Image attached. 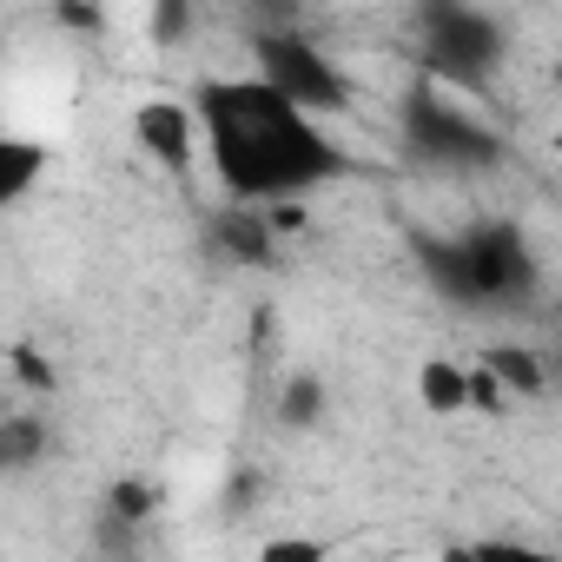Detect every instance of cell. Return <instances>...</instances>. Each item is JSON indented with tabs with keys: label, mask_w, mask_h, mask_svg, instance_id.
<instances>
[{
	"label": "cell",
	"mask_w": 562,
	"mask_h": 562,
	"mask_svg": "<svg viewBox=\"0 0 562 562\" xmlns=\"http://www.w3.org/2000/svg\"><path fill=\"white\" fill-rule=\"evenodd\" d=\"M199 153L212 159L232 205H285L351 172L345 146L318 126V113L251 80H205L192 100Z\"/></svg>",
	"instance_id": "obj_1"
},
{
	"label": "cell",
	"mask_w": 562,
	"mask_h": 562,
	"mask_svg": "<svg viewBox=\"0 0 562 562\" xmlns=\"http://www.w3.org/2000/svg\"><path fill=\"white\" fill-rule=\"evenodd\" d=\"M47 172V146L41 139H14V133H0V212H14Z\"/></svg>",
	"instance_id": "obj_7"
},
{
	"label": "cell",
	"mask_w": 562,
	"mask_h": 562,
	"mask_svg": "<svg viewBox=\"0 0 562 562\" xmlns=\"http://www.w3.org/2000/svg\"><path fill=\"white\" fill-rule=\"evenodd\" d=\"M251 60H258V80H265L271 93H285L292 106H305V113H318V120H325V113H345V100H351L338 60H331L312 34H299L292 21L251 34Z\"/></svg>",
	"instance_id": "obj_5"
},
{
	"label": "cell",
	"mask_w": 562,
	"mask_h": 562,
	"mask_svg": "<svg viewBox=\"0 0 562 562\" xmlns=\"http://www.w3.org/2000/svg\"><path fill=\"white\" fill-rule=\"evenodd\" d=\"M218 238L232 245V258H265V225L251 218V205H232V218L218 225Z\"/></svg>",
	"instance_id": "obj_11"
},
{
	"label": "cell",
	"mask_w": 562,
	"mask_h": 562,
	"mask_svg": "<svg viewBox=\"0 0 562 562\" xmlns=\"http://www.w3.org/2000/svg\"><path fill=\"white\" fill-rule=\"evenodd\" d=\"M318 404H325L318 378H292L285 384V424H318Z\"/></svg>",
	"instance_id": "obj_12"
},
{
	"label": "cell",
	"mask_w": 562,
	"mask_h": 562,
	"mask_svg": "<svg viewBox=\"0 0 562 562\" xmlns=\"http://www.w3.org/2000/svg\"><path fill=\"white\" fill-rule=\"evenodd\" d=\"M14 364H21V378H27V384H54V378H47V364H41V358H27V351H21Z\"/></svg>",
	"instance_id": "obj_14"
},
{
	"label": "cell",
	"mask_w": 562,
	"mask_h": 562,
	"mask_svg": "<svg viewBox=\"0 0 562 562\" xmlns=\"http://www.w3.org/2000/svg\"><path fill=\"white\" fill-rule=\"evenodd\" d=\"M397 139L424 172H490L503 166V133L483 126L470 106H457L437 80H417L397 106Z\"/></svg>",
	"instance_id": "obj_3"
},
{
	"label": "cell",
	"mask_w": 562,
	"mask_h": 562,
	"mask_svg": "<svg viewBox=\"0 0 562 562\" xmlns=\"http://www.w3.org/2000/svg\"><path fill=\"white\" fill-rule=\"evenodd\" d=\"M159 41H179V27H186V0H159Z\"/></svg>",
	"instance_id": "obj_13"
},
{
	"label": "cell",
	"mask_w": 562,
	"mask_h": 562,
	"mask_svg": "<svg viewBox=\"0 0 562 562\" xmlns=\"http://www.w3.org/2000/svg\"><path fill=\"white\" fill-rule=\"evenodd\" d=\"M417 258L430 271V285L450 299V305H470V312H496V305H522L536 292V251L516 225L490 218V225H470L457 238H417Z\"/></svg>",
	"instance_id": "obj_2"
},
{
	"label": "cell",
	"mask_w": 562,
	"mask_h": 562,
	"mask_svg": "<svg viewBox=\"0 0 562 562\" xmlns=\"http://www.w3.org/2000/svg\"><path fill=\"white\" fill-rule=\"evenodd\" d=\"M47 457V424L34 411H8L0 417V476H21Z\"/></svg>",
	"instance_id": "obj_8"
},
{
	"label": "cell",
	"mask_w": 562,
	"mask_h": 562,
	"mask_svg": "<svg viewBox=\"0 0 562 562\" xmlns=\"http://www.w3.org/2000/svg\"><path fill=\"white\" fill-rule=\"evenodd\" d=\"M483 371H490L509 397H536V391H542V364H536L529 351H509V345H503V351L483 358Z\"/></svg>",
	"instance_id": "obj_10"
},
{
	"label": "cell",
	"mask_w": 562,
	"mask_h": 562,
	"mask_svg": "<svg viewBox=\"0 0 562 562\" xmlns=\"http://www.w3.org/2000/svg\"><path fill=\"white\" fill-rule=\"evenodd\" d=\"M417 54L437 87H470L483 93L509 54V34L496 14H483L476 0H417Z\"/></svg>",
	"instance_id": "obj_4"
},
{
	"label": "cell",
	"mask_w": 562,
	"mask_h": 562,
	"mask_svg": "<svg viewBox=\"0 0 562 562\" xmlns=\"http://www.w3.org/2000/svg\"><path fill=\"white\" fill-rule=\"evenodd\" d=\"M133 139H139V153H146L153 166L186 172L192 153H199V120H192V106H179V100H146V106L133 113Z\"/></svg>",
	"instance_id": "obj_6"
},
{
	"label": "cell",
	"mask_w": 562,
	"mask_h": 562,
	"mask_svg": "<svg viewBox=\"0 0 562 562\" xmlns=\"http://www.w3.org/2000/svg\"><path fill=\"white\" fill-rule=\"evenodd\" d=\"M417 397H424V411H470V371L450 358H430L417 371Z\"/></svg>",
	"instance_id": "obj_9"
}]
</instances>
